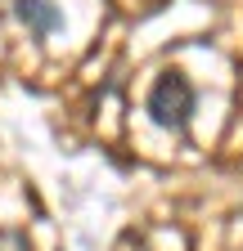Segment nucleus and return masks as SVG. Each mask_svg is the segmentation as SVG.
<instances>
[{
    "label": "nucleus",
    "mask_w": 243,
    "mask_h": 251,
    "mask_svg": "<svg viewBox=\"0 0 243 251\" xmlns=\"http://www.w3.org/2000/svg\"><path fill=\"white\" fill-rule=\"evenodd\" d=\"M194 103L198 94L194 85L180 76V72H162L153 81V90H149V117H153V126H162V130H185L189 117H194Z\"/></svg>",
    "instance_id": "nucleus-1"
},
{
    "label": "nucleus",
    "mask_w": 243,
    "mask_h": 251,
    "mask_svg": "<svg viewBox=\"0 0 243 251\" xmlns=\"http://www.w3.org/2000/svg\"><path fill=\"white\" fill-rule=\"evenodd\" d=\"M14 18L41 41L54 36V31H63V9L54 0H14Z\"/></svg>",
    "instance_id": "nucleus-2"
},
{
    "label": "nucleus",
    "mask_w": 243,
    "mask_h": 251,
    "mask_svg": "<svg viewBox=\"0 0 243 251\" xmlns=\"http://www.w3.org/2000/svg\"><path fill=\"white\" fill-rule=\"evenodd\" d=\"M0 251H32V247H27V238L18 229H5L0 233Z\"/></svg>",
    "instance_id": "nucleus-3"
}]
</instances>
